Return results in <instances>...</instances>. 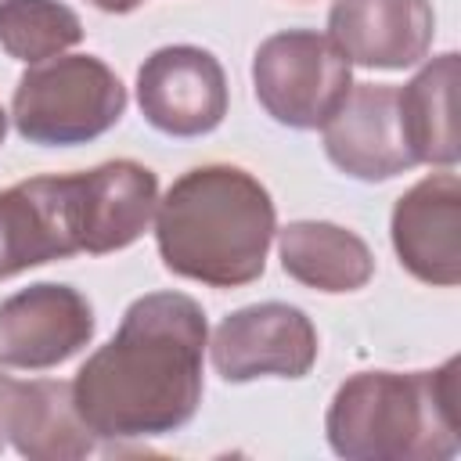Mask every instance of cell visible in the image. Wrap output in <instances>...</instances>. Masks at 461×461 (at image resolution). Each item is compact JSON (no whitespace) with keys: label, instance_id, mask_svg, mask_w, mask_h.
<instances>
[{"label":"cell","instance_id":"cell-1","mask_svg":"<svg viewBox=\"0 0 461 461\" xmlns=\"http://www.w3.org/2000/svg\"><path fill=\"white\" fill-rule=\"evenodd\" d=\"M209 324L184 292H148L130 303L119 331L72 378L83 425L108 443L155 439L184 429L202 403Z\"/></svg>","mask_w":461,"mask_h":461},{"label":"cell","instance_id":"cell-2","mask_svg":"<svg viewBox=\"0 0 461 461\" xmlns=\"http://www.w3.org/2000/svg\"><path fill=\"white\" fill-rule=\"evenodd\" d=\"M155 205L158 180L133 158L18 180L0 191V281L76 252H119L148 230Z\"/></svg>","mask_w":461,"mask_h":461},{"label":"cell","instance_id":"cell-3","mask_svg":"<svg viewBox=\"0 0 461 461\" xmlns=\"http://www.w3.org/2000/svg\"><path fill=\"white\" fill-rule=\"evenodd\" d=\"M277 234L270 191L241 166H194L155 205V241L169 274L209 288L263 277Z\"/></svg>","mask_w":461,"mask_h":461},{"label":"cell","instance_id":"cell-4","mask_svg":"<svg viewBox=\"0 0 461 461\" xmlns=\"http://www.w3.org/2000/svg\"><path fill=\"white\" fill-rule=\"evenodd\" d=\"M457 357L432 371L349 375L324 414L346 461H447L457 454Z\"/></svg>","mask_w":461,"mask_h":461},{"label":"cell","instance_id":"cell-5","mask_svg":"<svg viewBox=\"0 0 461 461\" xmlns=\"http://www.w3.org/2000/svg\"><path fill=\"white\" fill-rule=\"evenodd\" d=\"M126 112V86L94 54H58L22 72L11 119L22 140L76 148L104 137Z\"/></svg>","mask_w":461,"mask_h":461},{"label":"cell","instance_id":"cell-6","mask_svg":"<svg viewBox=\"0 0 461 461\" xmlns=\"http://www.w3.org/2000/svg\"><path fill=\"white\" fill-rule=\"evenodd\" d=\"M252 86L263 112L288 130H321L353 86L346 54L331 36L285 29L267 36L252 58Z\"/></svg>","mask_w":461,"mask_h":461},{"label":"cell","instance_id":"cell-7","mask_svg":"<svg viewBox=\"0 0 461 461\" xmlns=\"http://www.w3.org/2000/svg\"><path fill=\"white\" fill-rule=\"evenodd\" d=\"M212 367L223 382L303 378L317 364V328L292 303H252L227 313L212 331Z\"/></svg>","mask_w":461,"mask_h":461},{"label":"cell","instance_id":"cell-8","mask_svg":"<svg viewBox=\"0 0 461 461\" xmlns=\"http://www.w3.org/2000/svg\"><path fill=\"white\" fill-rule=\"evenodd\" d=\"M223 65L191 43L158 47L137 68L140 115L166 137H205L227 115Z\"/></svg>","mask_w":461,"mask_h":461},{"label":"cell","instance_id":"cell-9","mask_svg":"<svg viewBox=\"0 0 461 461\" xmlns=\"http://www.w3.org/2000/svg\"><path fill=\"white\" fill-rule=\"evenodd\" d=\"M97 317L72 285L40 281L0 303V367L47 371L94 339Z\"/></svg>","mask_w":461,"mask_h":461},{"label":"cell","instance_id":"cell-10","mask_svg":"<svg viewBox=\"0 0 461 461\" xmlns=\"http://www.w3.org/2000/svg\"><path fill=\"white\" fill-rule=\"evenodd\" d=\"M321 133L331 166L353 180L382 184L418 166L403 137L396 86L353 83Z\"/></svg>","mask_w":461,"mask_h":461},{"label":"cell","instance_id":"cell-11","mask_svg":"<svg viewBox=\"0 0 461 461\" xmlns=\"http://www.w3.org/2000/svg\"><path fill=\"white\" fill-rule=\"evenodd\" d=\"M400 267L436 288L461 281V180L457 173H429L393 205L389 220Z\"/></svg>","mask_w":461,"mask_h":461},{"label":"cell","instance_id":"cell-12","mask_svg":"<svg viewBox=\"0 0 461 461\" xmlns=\"http://www.w3.org/2000/svg\"><path fill=\"white\" fill-rule=\"evenodd\" d=\"M328 36L360 68H411L436 36L429 0H335L328 11Z\"/></svg>","mask_w":461,"mask_h":461},{"label":"cell","instance_id":"cell-13","mask_svg":"<svg viewBox=\"0 0 461 461\" xmlns=\"http://www.w3.org/2000/svg\"><path fill=\"white\" fill-rule=\"evenodd\" d=\"M277 252L288 277L328 295L357 292L375 274V256L367 241L357 230L328 220H295L281 227Z\"/></svg>","mask_w":461,"mask_h":461},{"label":"cell","instance_id":"cell-14","mask_svg":"<svg viewBox=\"0 0 461 461\" xmlns=\"http://www.w3.org/2000/svg\"><path fill=\"white\" fill-rule=\"evenodd\" d=\"M457 65H461L457 50H447V54L432 58L411 83H403L396 90L400 122H403V137H407L414 162L450 169L461 155L457 115H454Z\"/></svg>","mask_w":461,"mask_h":461},{"label":"cell","instance_id":"cell-15","mask_svg":"<svg viewBox=\"0 0 461 461\" xmlns=\"http://www.w3.org/2000/svg\"><path fill=\"white\" fill-rule=\"evenodd\" d=\"M94 432L83 425L72 403V382L32 378L25 389L22 418L11 432V447L29 461H72L94 450Z\"/></svg>","mask_w":461,"mask_h":461},{"label":"cell","instance_id":"cell-16","mask_svg":"<svg viewBox=\"0 0 461 461\" xmlns=\"http://www.w3.org/2000/svg\"><path fill=\"white\" fill-rule=\"evenodd\" d=\"M83 40L79 14L61 0H0V47L25 65L65 54Z\"/></svg>","mask_w":461,"mask_h":461},{"label":"cell","instance_id":"cell-17","mask_svg":"<svg viewBox=\"0 0 461 461\" xmlns=\"http://www.w3.org/2000/svg\"><path fill=\"white\" fill-rule=\"evenodd\" d=\"M25 389H29V382H18V378L0 371V450L11 443V432H14L18 418H22Z\"/></svg>","mask_w":461,"mask_h":461},{"label":"cell","instance_id":"cell-18","mask_svg":"<svg viewBox=\"0 0 461 461\" xmlns=\"http://www.w3.org/2000/svg\"><path fill=\"white\" fill-rule=\"evenodd\" d=\"M97 11H104V14H130V11H137L144 0H90Z\"/></svg>","mask_w":461,"mask_h":461},{"label":"cell","instance_id":"cell-19","mask_svg":"<svg viewBox=\"0 0 461 461\" xmlns=\"http://www.w3.org/2000/svg\"><path fill=\"white\" fill-rule=\"evenodd\" d=\"M4 133H7V115H4V108H0V144H4Z\"/></svg>","mask_w":461,"mask_h":461}]
</instances>
